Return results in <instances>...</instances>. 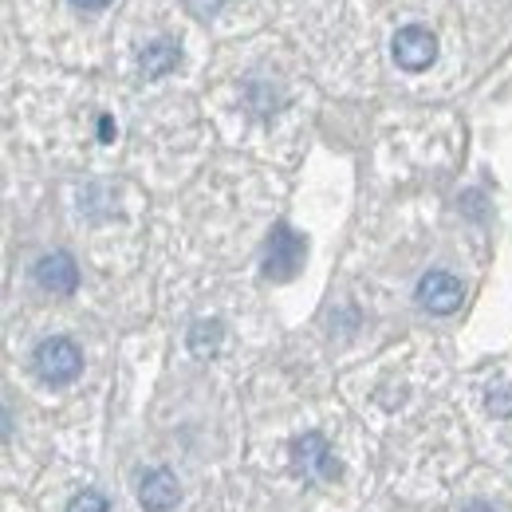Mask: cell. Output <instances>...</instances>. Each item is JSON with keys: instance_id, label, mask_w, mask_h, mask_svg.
<instances>
[{"instance_id": "1", "label": "cell", "mask_w": 512, "mask_h": 512, "mask_svg": "<svg viewBox=\"0 0 512 512\" xmlns=\"http://www.w3.org/2000/svg\"><path fill=\"white\" fill-rule=\"evenodd\" d=\"M32 367H36V375L48 386H67L79 379L83 355H79V347H75L67 335H52V339H44V343L32 351Z\"/></svg>"}, {"instance_id": "2", "label": "cell", "mask_w": 512, "mask_h": 512, "mask_svg": "<svg viewBox=\"0 0 512 512\" xmlns=\"http://www.w3.org/2000/svg\"><path fill=\"white\" fill-rule=\"evenodd\" d=\"M390 52H394V64L402 67V71H426V67L434 64V56H438V40H434L430 28L406 24V28L394 32Z\"/></svg>"}, {"instance_id": "3", "label": "cell", "mask_w": 512, "mask_h": 512, "mask_svg": "<svg viewBox=\"0 0 512 512\" xmlns=\"http://www.w3.org/2000/svg\"><path fill=\"white\" fill-rule=\"evenodd\" d=\"M461 300H465V288H461V280H457L453 272L434 268V272H426V276L418 280V304H422L426 312H434V316L457 312Z\"/></svg>"}, {"instance_id": "4", "label": "cell", "mask_w": 512, "mask_h": 512, "mask_svg": "<svg viewBox=\"0 0 512 512\" xmlns=\"http://www.w3.org/2000/svg\"><path fill=\"white\" fill-rule=\"evenodd\" d=\"M300 260H304V237L292 233L288 225H276V233L268 241V256H264V276L268 280H292Z\"/></svg>"}, {"instance_id": "5", "label": "cell", "mask_w": 512, "mask_h": 512, "mask_svg": "<svg viewBox=\"0 0 512 512\" xmlns=\"http://www.w3.org/2000/svg\"><path fill=\"white\" fill-rule=\"evenodd\" d=\"M292 461H296V469H300L304 481H335V473H339L335 453L327 449L323 434H304V438H296Z\"/></svg>"}, {"instance_id": "6", "label": "cell", "mask_w": 512, "mask_h": 512, "mask_svg": "<svg viewBox=\"0 0 512 512\" xmlns=\"http://www.w3.org/2000/svg\"><path fill=\"white\" fill-rule=\"evenodd\" d=\"M36 284L52 296H71L79 288V268L67 253H48L36 264Z\"/></svg>"}, {"instance_id": "7", "label": "cell", "mask_w": 512, "mask_h": 512, "mask_svg": "<svg viewBox=\"0 0 512 512\" xmlns=\"http://www.w3.org/2000/svg\"><path fill=\"white\" fill-rule=\"evenodd\" d=\"M138 505L146 512H170L178 505V477L170 469H150L138 481Z\"/></svg>"}, {"instance_id": "8", "label": "cell", "mask_w": 512, "mask_h": 512, "mask_svg": "<svg viewBox=\"0 0 512 512\" xmlns=\"http://www.w3.org/2000/svg\"><path fill=\"white\" fill-rule=\"evenodd\" d=\"M138 64H142V75H146V79H162V75H170V71L178 67V48H174L170 40H154V44H146V52L138 56Z\"/></svg>"}, {"instance_id": "9", "label": "cell", "mask_w": 512, "mask_h": 512, "mask_svg": "<svg viewBox=\"0 0 512 512\" xmlns=\"http://www.w3.org/2000/svg\"><path fill=\"white\" fill-rule=\"evenodd\" d=\"M221 343V323H193L190 327V351L193 355H213Z\"/></svg>"}, {"instance_id": "10", "label": "cell", "mask_w": 512, "mask_h": 512, "mask_svg": "<svg viewBox=\"0 0 512 512\" xmlns=\"http://www.w3.org/2000/svg\"><path fill=\"white\" fill-rule=\"evenodd\" d=\"M67 512H107V501H103V493H75L71 497V505H67Z\"/></svg>"}, {"instance_id": "11", "label": "cell", "mask_w": 512, "mask_h": 512, "mask_svg": "<svg viewBox=\"0 0 512 512\" xmlns=\"http://www.w3.org/2000/svg\"><path fill=\"white\" fill-rule=\"evenodd\" d=\"M71 4H75V8H107L111 0H71Z\"/></svg>"}, {"instance_id": "12", "label": "cell", "mask_w": 512, "mask_h": 512, "mask_svg": "<svg viewBox=\"0 0 512 512\" xmlns=\"http://www.w3.org/2000/svg\"><path fill=\"white\" fill-rule=\"evenodd\" d=\"M465 512H493V509H489V505H469Z\"/></svg>"}]
</instances>
